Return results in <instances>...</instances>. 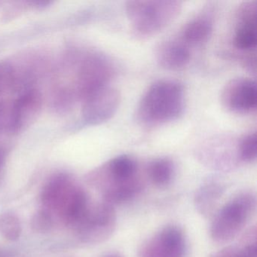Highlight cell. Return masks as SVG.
<instances>
[{
  "label": "cell",
  "instance_id": "603a6c76",
  "mask_svg": "<svg viewBox=\"0 0 257 257\" xmlns=\"http://www.w3.org/2000/svg\"><path fill=\"white\" fill-rule=\"evenodd\" d=\"M238 248L230 246L214 252L211 257H234Z\"/></svg>",
  "mask_w": 257,
  "mask_h": 257
},
{
  "label": "cell",
  "instance_id": "7a4b0ae2",
  "mask_svg": "<svg viewBox=\"0 0 257 257\" xmlns=\"http://www.w3.org/2000/svg\"><path fill=\"white\" fill-rule=\"evenodd\" d=\"M184 108V89L179 82L158 81L144 93L138 107V118L145 124H164L178 118Z\"/></svg>",
  "mask_w": 257,
  "mask_h": 257
},
{
  "label": "cell",
  "instance_id": "44dd1931",
  "mask_svg": "<svg viewBox=\"0 0 257 257\" xmlns=\"http://www.w3.org/2000/svg\"><path fill=\"white\" fill-rule=\"evenodd\" d=\"M256 133L249 134L242 139L239 146L238 155L244 162H252L256 159Z\"/></svg>",
  "mask_w": 257,
  "mask_h": 257
},
{
  "label": "cell",
  "instance_id": "8992f818",
  "mask_svg": "<svg viewBox=\"0 0 257 257\" xmlns=\"http://www.w3.org/2000/svg\"><path fill=\"white\" fill-rule=\"evenodd\" d=\"M112 74L109 61L99 54H88L84 57L76 69L75 97L82 100L91 93L108 85Z\"/></svg>",
  "mask_w": 257,
  "mask_h": 257
},
{
  "label": "cell",
  "instance_id": "5bb4252c",
  "mask_svg": "<svg viewBox=\"0 0 257 257\" xmlns=\"http://www.w3.org/2000/svg\"><path fill=\"white\" fill-rule=\"evenodd\" d=\"M25 88L19 69L10 62L0 63V100Z\"/></svg>",
  "mask_w": 257,
  "mask_h": 257
},
{
  "label": "cell",
  "instance_id": "484cf974",
  "mask_svg": "<svg viewBox=\"0 0 257 257\" xmlns=\"http://www.w3.org/2000/svg\"><path fill=\"white\" fill-rule=\"evenodd\" d=\"M104 257H121L120 255H116V254H110V255H106Z\"/></svg>",
  "mask_w": 257,
  "mask_h": 257
},
{
  "label": "cell",
  "instance_id": "2e32d148",
  "mask_svg": "<svg viewBox=\"0 0 257 257\" xmlns=\"http://www.w3.org/2000/svg\"><path fill=\"white\" fill-rule=\"evenodd\" d=\"M213 30V22L210 17L202 16L186 24L182 31V39L186 43L198 44L208 39Z\"/></svg>",
  "mask_w": 257,
  "mask_h": 257
},
{
  "label": "cell",
  "instance_id": "d6986e66",
  "mask_svg": "<svg viewBox=\"0 0 257 257\" xmlns=\"http://www.w3.org/2000/svg\"><path fill=\"white\" fill-rule=\"evenodd\" d=\"M14 99L0 100V135L14 134V130H13Z\"/></svg>",
  "mask_w": 257,
  "mask_h": 257
},
{
  "label": "cell",
  "instance_id": "d4e9b609",
  "mask_svg": "<svg viewBox=\"0 0 257 257\" xmlns=\"http://www.w3.org/2000/svg\"><path fill=\"white\" fill-rule=\"evenodd\" d=\"M0 257H13V255H10L8 252L4 250V249L0 248Z\"/></svg>",
  "mask_w": 257,
  "mask_h": 257
},
{
  "label": "cell",
  "instance_id": "6da1fadb",
  "mask_svg": "<svg viewBox=\"0 0 257 257\" xmlns=\"http://www.w3.org/2000/svg\"><path fill=\"white\" fill-rule=\"evenodd\" d=\"M42 207L49 210L55 219L73 228L91 204L88 194L71 176L55 174L45 183L40 194Z\"/></svg>",
  "mask_w": 257,
  "mask_h": 257
},
{
  "label": "cell",
  "instance_id": "7c38bea8",
  "mask_svg": "<svg viewBox=\"0 0 257 257\" xmlns=\"http://www.w3.org/2000/svg\"><path fill=\"white\" fill-rule=\"evenodd\" d=\"M189 49L181 42H164L156 50V59L162 68L168 70H181L190 61Z\"/></svg>",
  "mask_w": 257,
  "mask_h": 257
},
{
  "label": "cell",
  "instance_id": "52a82bcc",
  "mask_svg": "<svg viewBox=\"0 0 257 257\" xmlns=\"http://www.w3.org/2000/svg\"><path fill=\"white\" fill-rule=\"evenodd\" d=\"M186 241L183 231L168 225L141 245L139 257H185Z\"/></svg>",
  "mask_w": 257,
  "mask_h": 257
},
{
  "label": "cell",
  "instance_id": "ba28073f",
  "mask_svg": "<svg viewBox=\"0 0 257 257\" xmlns=\"http://www.w3.org/2000/svg\"><path fill=\"white\" fill-rule=\"evenodd\" d=\"M82 119L88 125L101 124L110 119L120 103L117 90L109 85L91 93L82 100Z\"/></svg>",
  "mask_w": 257,
  "mask_h": 257
},
{
  "label": "cell",
  "instance_id": "30bf717a",
  "mask_svg": "<svg viewBox=\"0 0 257 257\" xmlns=\"http://www.w3.org/2000/svg\"><path fill=\"white\" fill-rule=\"evenodd\" d=\"M43 107V97L34 87L25 88L19 93L13 103L14 134L29 127L38 118Z\"/></svg>",
  "mask_w": 257,
  "mask_h": 257
},
{
  "label": "cell",
  "instance_id": "3957f363",
  "mask_svg": "<svg viewBox=\"0 0 257 257\" xmlns=\"http://www.w3.org/2000/svg\"><path fill=\"white\" fill-rule=\"evenodd\" d=\"M178 1H129L126 4L127 18L138 37H148L160 32L178 16Z\"/></svg>",
  "mask_w": 257,
  "mask_h": 257
},
{
  "label": "cell",
  "instance_id": "5b68a950",
  "mask_svg": "<svg viewBox=\"0 0 257 257\" xmlns=\"http://www.w3.org/2000/svg\"><path fill=\"white\" fill-rule=\"evenodd\" d=\"M115 207L106 203L90 204L80 220L72 229L85 243L97 244L107 240L116 228Z\"/></svg>",
  "mask_w": 257,
  "mask_h": 257
},
{
  "label": "cell",
  "instance_id": "9c48e42d",
  "mask_svg": "<svg viewBox=\"0 0 257 257\" xmlns=\"http://www.w3.org/2000/svg\"><path fill=\"white\" fill-rule=\"evenodd\" d=\"M256 85L251 79L238 78L230 81L222 90L221 100L228 110L246 113L256 107Z\"/></svg>",
  "mask_w": 257,
  "mask_h": 257
},
{
  "label": "cell",
  "instance_id": "9a60e30c",
  "mask_svg": "<svg viewBox=\"0 0 257 257\" xmlns=\"http://www.w3.org/2000/svg\"><path fill=\"white\" fill-rule=\"evenodd\" d=\"M224 191V188L216 183L201 186L195 196V205L198 212L205 216L211 214Z\"/></svg>",
  "mask_w": 257,
  "mask_h": 257
},
{
  "label": "cell",
  "instance_id": "ffe728a7",
  "mask_svg": "<svg viewBox=\"0 0 257 257\" xmlns=\"http://www.w3.org/2000/svg\"><path fill=\"white\" fill-rule=\"evenodd\" d=\"M55 222L53 215L49 210L41 207L33 215L31 225L35 232L46 233L52 230Z\"/></svg>",
  "mask_w": 257,
  "mask_h": 257
},
{
  "label": "cell",
  "instance_id": "8fae6325",
  "mask_svg": "<svg viewBox=\"0 0 257 257\" xmlns=\"http://www.w3.org/2000/svg\"><path fill=\"white\" fill-rule=\"evenodd\" d=\"M239 24L234 45L240 50L251 51L256 46V3H246L239 10Z\"/></svg>",
  "mask_w": 257,
  "mask_h": 257
},
{
  "label": "cell",
  "instance_id": "cb8c5ba5",
  "mask_svg": "<svg viewBox=\"0 0 257 257\" xmlns=\"http://www.w3.org/2000/svg\"><path fill=\"white\" fill-rule=\"evenodd\" d=\"M7 157V149L4 146L0 144V177H1V174H2L4 167H5Z\"/></svg>",
  "mask_w": 257,
  "mask_h": 257
},
{
  "label": "cell",
  "instance_id": "7402d4cb",
  "mask_svg": "<svg viewBox=\"0 0 257 257\" xmlns=\"http://www.w3.org/2000/svg\"><path fill=\"white\" fill-rule=\"evenodd\" d=\"M234 257H257L256 243H246L241 248H238Z\"/></svg>",
  "mask_w": 257,
  "mask_h": 257
},
{
  "label": "cell",
  "instance_id": "e0dca14e",
  "mask_svg": "<svg viewBox=\"0 0 257 257\" xmlns=\"http://www.w3.org/2000/svg\"><path fill=\"white\" fill-rule=\"evenodd\" d=\"M174 165L167 158H159L152 161L147 167V174L152 183L159 188H165L174 178Z\"/></svg>",
  "mask_w": 257,
  "mask_h": 257
},
{
  "label": "cell",
  "instance_id": "277c9868",
  "mask_svg": "<svg viewBox=\"0 0 257 257\" xmlns=\"http://www.w3.org/2000/svg\"><path fill=\"white\" fill-rule=\"evenodd\" d=\"M255 205V196L250 192L239 194L226 203L212 221L210 228L212 240L218 243L232 240L243 229Z\"/></svg>",
  "mask_w": 257,
  "mask_h": 257
},
{
  "label": "cell",
  "instance_id": "ac0fdd59",
  "mask_svg": "<svg viewBox=\"0 0 257 257\" xmlns=\"http://www.w3.org/2000/svg\"><path fill=\"white\" fill-rule=\"evenodd\" d=\"M22 228L20 219L15 213L6 212L0 215V234L10 241L19 240Z\"/></svg>",
  "mask_w": 257,
  "mask_h": 257
},
{
  "label": "cell",
  "instance_id": "4316f807",
  "mask_svg": "<svg viewBox=\"0 0 257 257\" xmlns=\"http://www.w3.org/2000/svg\"><path fill=\"white\" fill-rule=\"evenodd\" d=\"M67 257H71V256H67Z\"/></svg>",
  "mask_w": 257,
  "mask_h": 257
},
{
  "label": "cell",
  "instance_id": "4fadbf2b",
  "mask_svg": "<svg viewBox=\"0 0 257 257\" xmlns=\"http://www.w3.org/2000/svg\"><path fill=\"white\" fill-rule=\"evenodd\" d=\"M143 189L141 180L137 178L109 188L102 193L103 202L115 207L118 204H124L139 195Z\"/></svg>",
  "mask_w": 257,
  "mask_h": 257
}]
</instances>
